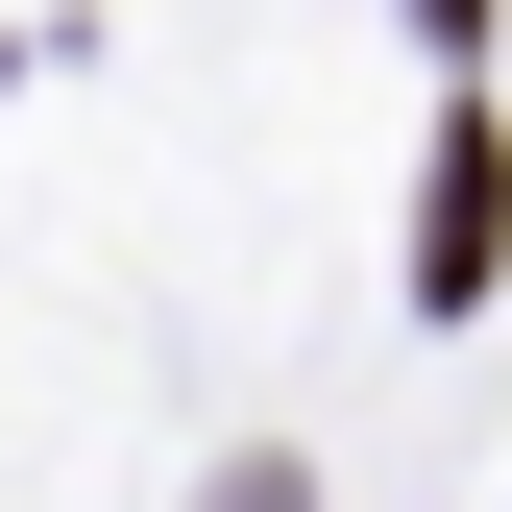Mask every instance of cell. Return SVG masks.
<instances>
[{
  "label": "cell",
  "mask_w": 512,
  "mask_h": 512,
  "mask_svg": "<svg viewBox=\"0 0 512 512\" xmlns=\"http://www.w3.org/2000/svg\"><path fill=\"white\" fill-rule=\"evenodd\" d=\"M488 244H512V147H488V122H439V196H415V293L464 317V293H488Z\"/></svg>",
  "instance_id": "1"
},
{
  "label": "cell",
  "mask_w": 512,
  "mask_h": 512,
  "mask_svg": "<svg viewBox=\"0 0 512 512\" xmlns=\"http://www.w3.org/2000/svg\"><path fill=\"white\" fill-rule=\"evenodd\" d=\"M415 49H488V0H415Z\"/></svg>",
  "instance_id": "2"
},
{
  "label": "cell",
  "mask_w": 512,
  "mask_h": 512,
  "mask_svg": "<svg viewBox=\"0 0 512 512\" xmlns=\"http://www.w3.org/2000/svg\"><path fill=\"white\" fill-rule=\"evenodd\" d=\"M220 512H293V464H244V488H220Z\"/></svg>",
  "instance_id": "3"
}]
</instances>
